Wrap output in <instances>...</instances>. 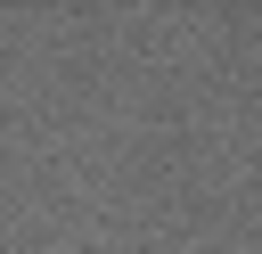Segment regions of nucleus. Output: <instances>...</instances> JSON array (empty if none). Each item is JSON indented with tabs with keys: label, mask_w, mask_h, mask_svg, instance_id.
Masks as SVG:
<instances>
[]
</instances>
